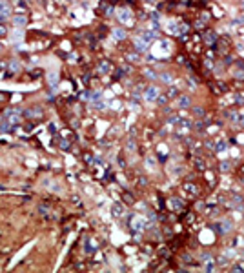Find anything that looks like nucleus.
Instances as JSON below:
<instances>
[{
	"label": "nucleus",
	"mask_w": 244,
	"mask_h": 273,
	"mask_svg": "<svg viewBox=\"0 0 244 273\" xmlns=\"http://www.w3.org/2000/svg\"><path fill=\"white\" fill-rule=\"evenodd\" d=\"M26 22H27L26 15H17V17H13V24H15V26H26Z\"/></svg>",
	"instance_id": "2eb2a0df"
},
{
	"label": "nucleus",
	"mask_w": 244,
	"mask_h": 273,
	"mask_svg": "<svg viewBox=\"0 0 244 273\" xmlns=\"http://www.w3.org/2000/svg\"><path fill=\"white\" fill-rule=\"evenodd\" d=\"M157 100H159V104H166L168 102V97H157Z\"/></svg>",
	"instance_id": "473e14b6"
},
{
	"label": "nucleus",
	"mask_w": 244,
	"mask_h": 273,
	"mask_svg": "<svg viewBox=\"0 0 244 273\" xmlns=\"http://www.w3.org/2000/svg\"><path fill=\"white\" fill-rule=\"evenodd\" d=\"M91 106H93L95 109H104V102H102L100 98H98V100H93V102H91Z\"/></svg>",
	"instance_id": "a878e982"
},
{
	"label": "nucleus",
	"mask_w": 244,
	"mask_h": 273,
	"mask_svg": "<svg viewBox=\"0 0 244 273\" xmlns=\"http://www.w3.org/2000/svg\"><path fill=\"white\" fill-rule=\"evenodd\" d=\"M170 202H171V208H173L175 211H179V210H182V208H184L182 200H181V199H177V197H175V199H171Z\"/></svg>",
	"instance_id": "dca6fc26"
},
{
	"label": "nucleus",
	"mask_w": 244,
	"mask_h": 273,
	"mask_svg": "<svg viewBox=\"0 0 244 273\" xmlns=\"http://www.w3.org/2000/svg\"><path fill=\"white\" fill-rule=\"evenodd\" d=\"M6 33H7L6 26H4V24H0V37H2V35H6Z\"/></svg>",
	"instance_id": "72a5a7b5"
},
{
	"label": "nucleus",
	"mask_w": 244,
	"mask_h": 273,
	"mask_svg": "<svg viewBox=\"0 0 244 273\" xmlns=\"http://www.w3.org/2000/svg\"><path fill=\"white\" fill-rule=\"evenodd\" d=\"M226 264H228V257H226V255H222V257L217 259V266H226Z\"/></svg>",
	"instance_id": "cd10ccee"
},
{
	"label": "nucleus",
	"mask_w": 244,
	"mask_h": 273,
	"mask_svg": "<svg viewBox=\"0 0 244 273\" xmlns=\"http://www.w3.org/2000/svg\"><path fill=\"white\" fill-rule=\"evenodd\" d=\"M206 180H208V182H210L212 186L215 184V177H213V173H212V171H208V173H206Z\"/></svg>",
	"instance_id": "c756f323"
},
{
	"label": "nucleus",
	"mask_w": 244,
	"mask_h": 273,
	"mask_svg": "<svg viewBox=\"0 0 244 273\" xmlns=\"http://www.w3.org/2000/svg\"><path fill=\"white\" fill-rule=\"evenodd\" d=\"M159 251H160V255H162V257H168V253H170L168 250H164V248H160Z\"/></svg>",
	"instance_id": "f704fd0d"
},
{
	"label": "nucleus",
	"mask_w": 244,
	"mask_h": 273,
	"mask_svg": "<svg viewBox=\"0 0 244 273\" xmlns=\"http://www.w3.org/2000/svg\"><path fill=\"white\" fill-rule=\"evenodd\" d=\"M113 35H115V38H117V40H122V38L126 37V31H124V29H115V31H113Z\"/></svg>",
	"instance_id": "6ab92c4d"
},
{
	"label": "nucleus",
	"mask_w": 244,
	"mask_h": 273,
	"mask_svg": "<svg viewBox=\"0 0 244 273\" xmlns=\"http://www.w3.org/2000/svg\"><path fill=\"white\" fill-rule=\"evenodd\" d=\"M177 93H179V89H177L175 86H170V87H168V95H166V97H168V98H170V97H177Z\"/></svg>",
	"instance_id": "412c9836"
},
{
	"label": "nucleus",
	"mask_w": 244,
	"mask_h": 273,
	"mask_svg": "<svg viewBox=\"0 0 244 273\" xmlns=\"http://www.w3.org/2000/svg\"><path fill=\"white\" fill-rule=\"evenodd\" d=\"M193 115L197 117V118H202V117H204V109H202V107H199V106H197V107H193Z\"/></svg>",
	"instance_id": "4be33fe9"
},
{
	"label": "nucleus",
	"mask_w": 244,
	"mask_h": 273,
	"mask_svg": "<svg viewBox=\"0 0 244 273\" xmlns=\"http://www.w3.org/2000/svg\"><path fill=\"white\" fill-rule=\"evenodd\" d=\"M213 230L219 231V235H228L230 231L233 230V222L228 221V219H224L221 224H215V226H213Z\"/></svg>",
	"instance_id": "f03ea898"
},
{
	"label": "nucleus",
	"mask_w": 244,
	"mask_h": 273,
	"mask_svg": "<svg viewBox=\"0 0 244 273\" xmlns=\"http://www.w3.org/2000/svg\"><path fill=\"white\" fill-rule=\"evenodd\" d=\"M219 168H221V171H230L232 164H230L228 160H224V162H221V164H219Z\"/></svg>",
	"instance_id": "b1692460"
},
{
	"label": "nucleus",
	"mask_w": 244,
	"mask_h": 273,
	"mask_svg": "<svg viewBox=\"0 0 244 273\" xmlns=\"http://www.w3.org/2000/svg\"><path fill=\"white\" fill-rule=\"evenodd\" d=\"M177 106H179V107H182V109L191 107V97H190V95H181V97L177 98Z\"/></svg>",
	"instance_id": "0eeeda50"
},
{
	"label": "nucleus",
	"mask_w": 244,
	"mask_h": 273,
	"mask_svg": "<svg viewBox=\"0 0 244 273\" xmlns=\"http://www.w3.org/2000/svg\"><path fill=\"white\" fill-rule=\"evenodd\" d=\"M157 97H159V87H155V86L144 87V98H146L148 102H153V100H157Z\"/></svg>",
	"instance_id": "20e7f679"
},
{
	"label": "nucleus",
	"mask_w": 244,
	"mask_h": 273,
	"mask_svg": "<svg viewBox=\"0 0 244 273\" xmlns=\"http://www.w3.org/2000/svg\"><path fill=\"white\" fill-rule=\"evenodd\" d=\"M144 73H146V77H148V78H151V80H157V78H159V75L155 73V71H151V69H146Z\"/></svg>",
	"instance_id": "393cba45"
},
{
	"label": "nucleus",
	"mask_w": 244,
	"mask_h": 273,
	"mask_svg": "<svg viewBox=\"0 0 244 273\" xmlns=\"http://www.w3.org/2000/svg\"><path fill=\"white\" fill-rule=\"evenodd\" d=\"M113 69V66L111 62H107V60H102V62L98 64V73H109Z\"/></svg>",
	"instance_id": "9d476101"
},
{
	"label": "nucleus",
	"mask_w": 244,
	"mask_h": 273,
	"mask_svg": "<svg viewBox=\"0 0 244 273\" xmlns=\"http://www.w3.org/2000/svg\"><path fill=\"white\" fill-rule=\"evenodd\" d=\"M213 149H215V151H219V153H221V151H226V149H228V146H226V140H219V142H217V146L213 147Z\"/></svg>",
	"instance_id": "f3484780"
},
{
	"label": "nucleus",
	"mask_w": 244,
	"mask_h": 273,
	"mask_svg": "<svg viewBox=\"0 0 244 273\" xmlns=\"http://www.w3.org/2000/svg\"><path fill=\"white\" fill-rule=\"evenodd\" d=\"M202 261H204V270H206V271H213V270H215V259H213L212 255L204 253V255H202Z\"/></svg>",
	"instance_id": "423d86ee"
},
{
	"label": "nucleus",
	"mask_w": 244,
	"mask_h": 273,
	"mask_svg": "<svg viewBox=\"0 0 244 273\" xmlns=\"http://www.w3.org/2000/svg\"><path fill=\"white\" fill-rule=\"evenodd\" d=\"M118 18H120L122 22H127V20H129V17H127V11H126V9H124V11H118Z\"/></svg>",
	"instance_id": "bb28decb"
},
{
	"label": "nucleus",
	"mask_w": 244,
	"mask_h": 273,
	"mask_svg": "<svg viewBox=\"0 0 244 273\" xmlns=\"http://www.w3.org/2000/svg\"><path fill=\"white\" fill-rule=\"evenodd\" d=\"M193 166H195V169H197V171H204V169H206V162H204V158L195 157V160H193Z\"/></svg>",
	"instance_id": "ddd939ff"
},
{
	"label": "nucleus",
	"mask_w": 244,
	"mask_h": 273,
	"mask_svg": "<svg viewBox=\"0 0 244 273\" xmlns=\"http://www.w3.org/2000/svg\"><path fill=\"white\" fill-rule=\"evenodd\" d=\"M111 13H113V7L109 6V7H107V9H106V15H111Z\"/></svg>",
	"instance_id": "4c0bfd02"
},
{
	"label": "nucleus",
	"mask_w": 244,
	"mask_h": 273,
	"mask_svg": "<svg viewBox=\"0 0 244 273\" xmlns=\"http://www.w3.org/2000/svg\"><path fill=\"white\" fill-rule=\"evenodd\" d=\"M137 58H138V57H135V55H127V60H129V62H135Z\"/></svg>",
	"instance_id": "c9c22d12"
},
{
	"label": "nucleus",
	"mask_w": 244,
	"mask_h": 273,
	"mask_svg": "<svg viewBox=\"0 0 244 273\" xmlns=\"http://www.w3.org/2000/svg\"><path fill=\"white\" fill-rule=\"evenodd\" d=\"M230 208H235V210H244V200H242V197L233 195V199H232V202H230Z\"/></svg>",
	"instance_id": "6e6552de"
},
{
	"label": "nucleus",
	"mask_w": 244,
	"mask_h": 273,
	"mask_svg": "<svg viewBox=\"0 0 244 273\" xmlns=\"http://www.w3.org/2000/svg\"><path fill=\"white\" fill-rule=\"evenodd\" d=\"M235 78H244V69H241V71H235Z\"/></svg>",
	"instance_id": "2f4dec72"
},
{
	"label": "nucleus",
	"mask_w": 244,
	"mask_h": 273,
	"mask_svg": "<svg viewBox=\"0 0 244 273\" xmlns=\"http://www.w3.org/2000/svg\"><path fill=\"white\" fill-rule=\"evenodd\" d=\"M204 40L208 46H217V35L215 33H206L204 35Z\"/></svg>",
	"instance_id": "4468645a"
},
{
	"label": "nucleus",
	"mask_w": 244,
	"mask_h": 273,
	"mask_svg": "<svg viewBox=\"0 0 244 273\" xmlns=\"http://www.w3.org/2000/svg\"><path fill=\"white\" fill-rule=\"evenodd\" d=\"M206 147H208V149H213V142H212V140H208V142H206Z\"/></svg>",
	"instance_id": "e433bc0d"
},
{
	"label": "nucleus",
	"mask_w": 244,
	"mask_h": 273,
	"mask_svg": "<svg viewBox=\"0 0 244 273\" xmlns=\"http://www.w3.org/2000/svg\"><path fill=\"white\" fill-rule=\"evenodd\" d=\"M9 15H11L9 4H7L6 0H0V24L7 20V18H9Z\"/></svg>",
	"instance_id": "7ed1b4c3"
},
{
	"label": "nucleus",
	"mask_w": 244,
	"mask_h": 273,
	"mask_svg": "<svg viewBox=\"0 0 244 273\" xmlns=\"http://www.w3.org/2000/svg\"><path fill=\"white\" fill-rule=\"evenodd\" d=\"M20 115H22L20 109H17V107H7V109L4 111V118H2V120L15 127L18 122H20Z\"/></svg>",
	"instance_id": "f257e3e1"
},
{
	"label": "nucleus",
	"mask_w": 244,
	"mask_h": 273,
	"mask_svg": "<svg viewBox=\"0 0 244 273\" xmlns=\"http://www.w3.org/2000/svg\"><path fill=\"white\" fill-rule=\"evenodd\" d=\"M135 49L137 51H146L148 49V42L140 37V38H135Z\"/></svg>",
	"instance_id": "9b49d317"
},
{
	"label": "nucleus",
	"mask_w": 244,
	"mask_h": 273,
	"mask_svg": "<svg viewBox=\"0 0 244 273\" xmlns=\"http://www.w3.org/2000/svg\"><path fill=\"white\" fill-rule=\"evenodd\" d=\"M184 189H186V193H188L190 197H197V195H199V188H197L195 184H191V182H186V184H184Z\"/></svg>",
	"instance_id": "1a4fd4ad"
},
{
	"label": "nucleus",
	"mask_w": 244,
	"mask_h": 273,
	"mask_svg": "<svg viewBox=\"0 0 244 273\" xmlns=\"http://www.w3.org/2000/svg\"><path fill=\"white\" fill-rule=\"evenodd\" d=\"M18 69H20V64L17 62V60H11V62H9V71H11V73H17Z\"/></svg>",
	"instance_id": "a211bd4d"
},
{
	"label": "nucleus",
	"mask_w": 244,
	"mask_h": 273,
	"mask_svg": "<svg viewBox=\"0 0 244 273\" xmlns=\"http://www.w3.org/2000/svg\"><path fill=\"white\" fill-rule=\"evenodd\" d=\"M0 51H2V44H0Z\"/></svg>",
	"instance_id": "58836bf2"
},
{
	"label": "nucleus",
	"mask_w": 244,
	"mask_h": 273,
	"mask_svg": "<svg viewBox=\"0 0 244 273\" xmlns=\"http://www.w3.org/2000/svg\"><path fill=\"white\" fill-rule=\"evenodd\" d=\"M232 271L241 273V271H244V268H242V266H239V264H235V266H232Z\"/></svg>",
	"instance_id": "7c9ffc66"
},
{
	"label": "nucleus",
	"mask_w": 244,
	"mask_h": 273,
	"mask_svg": "<svg viewBox=\"0 0 244 273\" xmlns=\"http://www.w3.org/2000/svg\"><path fill=\"white\" fill-rule=\"evenodd\" d=\"M122 200H124L126 204H133V202H135V199H133L131 193H124V195H122Z\"/></svg>",
	"instance_id": "aec40b11"
},
{
	"label": "nucleus",
	"mask_w": 244,
	"mask_h": 273,
	"mask_svg": "<svg viewBox=\"0 0 244 273\" xmlns=\"http://www.w3.org/2000/svg\"><path fill=\"white\" fill-rule=\"evenodd\" d=\"M42 115H44L42 107H29V109L24 111V117L26 118H40Z\"/></svg>",
	"instance_id": "39448f33"
},
{
	"label": "nucleus",
	"mask_w": 244,
	"mask_h": 273,
	"mask_svg": "<svg viewBox=\"0 0 244 273\" xmlns=\"http://www.w3.org/2000/svg\"><path fill=\"white\" fill-rule=\"evenodd\" d=\"M124 211H126V210H124L122 204H113V206H111V213H113V217H122Z\"/></svg>",
	"instance_id": "f8f14e48"
},
{
	"label": "nucleus",
	"mask_w": 244,
	"mask_h": 273,
	"mask_svg": "<svg viewBox=\"0 0 244 273\" xmlns=\"http://www.w3.org/2000/svg\"><path fill=\"white\" fill-rule=\"evenodd\" d=\"M204 126H206V122H202L201 118H199V122L195 124V129H197V133H204Z\"/></svg>",
	"instance_id": "5701e85b"
},
{
	"label": "nucleus",
	"mask_w": 244,
	"mask_h": 273,
	"mask_svg": "<svg viewBox=\"0 0 244 273\" xmlns=\"http://www.w3.org/2000/svg\"><path fill=\"white\" fill-rule=\"evenodd\" d=\"M159 78L162 80V82H168V84L171 82V75H168V73H162V75H159Z\"/></svg>",
	"instance_id": "c85d7f7f"
}]
</instances>
